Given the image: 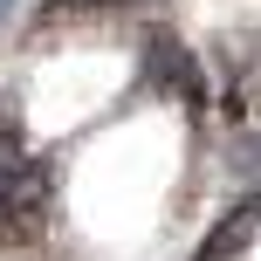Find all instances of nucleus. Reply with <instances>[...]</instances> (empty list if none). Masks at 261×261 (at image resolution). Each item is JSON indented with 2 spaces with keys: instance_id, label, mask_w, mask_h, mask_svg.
<instances>
[{
  "instance_id": "obj_1",
  "label": "nucleus",
  "mask_w": 261,
  "mask_h": 261,
  "mask_svg": "<svg viewBox=\"0 0 261 261\" xmlns=\"http://www.w3.org/2000/svg\"><path fill=\"white\" fill-rule=\"evenodd\" d=\"M28 172V130H21V110L14 96H0V193Z\"/></svg>"
},
{
  "instance_id": "obj_2",
  "label": "nucleus",
  "mask_w": 261,
  "mask_h": 261,
  "mask_svg": "<svg viewBox=\"0 0 261 261\" xmlns=\"http://www.w3.org/2000/svg\"><path fill=\"white\" fill-rule=\"evenodd\" d=\"M248 241H254V206H234L220 227H213V241H206L193 261H227V254H241V248H248Z\"/></svg>"
}]
</instances>
